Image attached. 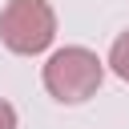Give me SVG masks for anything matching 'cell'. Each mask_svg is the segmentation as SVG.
Returning a JSON list of instances; mask_svg holds the SVG:
<instances>
[{
  "label": "cell",
  "mask_w": 129,
  "mask_h": 129,
  "mask_svg": "<svg viewBox=\"0 0 129 129\" xmlns=\"http://www.w3.org/2000/svg\"><path fill=\"white\" fill-rule=\"evenodd\" d=\"M0 129H16V109L8 101H0Z\"/></svg>",
  "instance_id": "cell-4"
},
{
  "label": "cell",
  "mask_w": 129,
  "mask_h": 129,
  "mask_svg": "<svg viewBox=\"0 0 129 129\" xmlns=\"http://www.w3.org/2000/svg\"><path fill=\"white\" fill-rule=\"evenodd\" d=\"M109 69H113L121 81H129V28L113 40V48H109Z\"/></svg>",
  "instance_id": "cell-3"
},
{
  "label": "cell",
  "mask_w": 129,
  "mask_h": 129,
  "mask_svg": "<svg viewBox=\"0 0 129 129\" xmlns=\"http://www.w3.org/2000/svg\"><path fill=\"white\" fill-rule=\"evenodd\" d=\"M56 36V12L48 0H8L0 12V40L16 56H36Z\"/></svg>",
  "instance_id": "cell-2"
},
{
  "label": "cell",
  "mask_w": 129,
  "mask_h": 129,
  "mask_svg": "<svg viewBox=\"0 0 129 129\" xmlns=\"http://www.w3.org/2000/svg\"><path fill=\"white\" fill-rule=\"evenodd\" d=\"M101 77H105V64L93 48H81V44H69V48H56L48 60H44V89L48 97H56L60 105H81L89 101L97 89H101Z\"/></svg>",
  "instance_id": "cell-1"
}]
</instances>
